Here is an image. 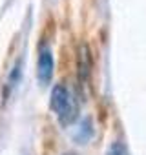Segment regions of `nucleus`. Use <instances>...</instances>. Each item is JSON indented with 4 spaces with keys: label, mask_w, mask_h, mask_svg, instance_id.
I'll use <instances>...</instances> for the list:
<instances>
[{
    "label": "nucleus",
    "mask_w": 146,
    "mask_h": 155,
    "mask_svg": "<svg viewBox=\"0 0 146 155\" xmlns=\"http://www.w3.org/2000/svg\"><path fill=\"white\" fill-rule=\"evenodd\" d=\"M79 81L84 86L88 82V77H90V68H91V60H90V49L88 46H81L79 51Z\"/></svg>",
    "instance_id": "7ed1b4c3"
},
{
    "label": "nucleus",
    "mask_w": 146,
    "mask_h": 155,
    "mask_svg": "<svg viewBox=\"0 0 146 155\" xmlns=\"http://www.w3.org/2000/svg\"><path fill=\"white\" fill-rule=\"evenodd\" d=\"M93 135V128H91V120L90 119H84L82 122H81V126H79V130H77V133H75V139L81 142V144H84L90 137Z\"/></svg>",
    "instance_id": "20e7f679"
},
{
    "label": "nucleus",
    "mask_w": 146,
    "mask_h": 155,
    "mask_svg": "<svg viewBox=\"0 0 146 155\" xmlns=\"http://www.w3.org/2000/svg\"><path fill=\"white\" fill-rule=\"evenodd\" d=\"M49 106L62 126H69L71 122H75L77 113H79V106L75 102V97L71 95V91L64 84H57L51 90Z\"/></svg>",
    "instance_id": "f257e3e1"
},
{
    "label": "nucleus",
    "mask_w": 146,
    "mask_h": 155,
    "mask_svg": "<svg viewBox=\"0 0 146 155\" xmlns=\"http://www.w3.org/2000/svg\"><path fill=\"white\" fill-rule=\"evenodd\" d=\"M20 73H22V62L18 60V62L13 66L11 73H9V79H8V82H6V93H4V97L9 95V91L13 90V86H17V82H18V79H20Z\"/></svg>",
    "instance_id": "39448f33"
},
{
    "label": "nucleus",
    "mask_w": 146,
    "mask_h": 155,
    "mask_svg": "<svg viewBox=\"0 0 146 155\" xmlns=\"http://www.w3.org/2000/svg\"><path fill=\"white\" fill-rule=\"evenodd\" d=\"M106 155H130V151H128V148H126V144H124V142L115 140V142H111V144H110V148H108Z\"/></svg>",
    "instance_id": "423d86ee"
},
{
    "label": "nucleus",
    "mask_w": 146,
    "mask_h": 155,
    "mask_svg": "<svg viewBox=\"0 0 146 155\" xmlns=\"http://www.w3.org/2000/svg\"><path fill=\"white\" fill-rule=\"evenodd\" d=\"M53 71H55V60H53V53L48 46H42L38 51V58H37V79L40 84H49L53 79Z\"/></svg>",
    "instance_id": "f03ea898"
},
{
    "label": "nucleus",
    "mask_w": 146,
    "mask_h": 155,
    "mask_svg": "<svg viewBox=\"0 0 146 155\" xmlns=\"http://www.w3.org/2000/svg\"><path fill=\"white\" fill-rule=\"evenodd\" d=\"M64 155H77V153H73V151H68V153H64Z\"/></svg>",
    "instance_id": "0eeeda50"
}]
</instances>
